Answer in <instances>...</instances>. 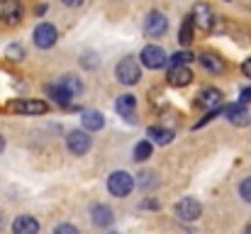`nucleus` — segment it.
Here are the masks:
<instances>
[{
  "instance_id": "28",
  "label": "nucleus",
  "mask_w": 251,
  "mask_h": 234,
  "mask_svg": "<svg viewBox=\"0 0 251 234\" xmlns=\"http://www.w3.org/2000/svg\"><path fill=\"white\" fill-rule=\"evenodd\" d=\"M242 71H244V76H247V78H251V56L244 61V64H242Z\"/></svg>"
},
{
  "instance_id": "15",
  "label": "nucleus",
  "mask_w": 251,
  "mask_h": 234,
  "mask_svg": "<svg viewBox=\"0 0 251 234\" xmlns=\"http://www.w3.org/2000/svg\"><path fill=\"white\" fill-rule=\"evenodd\" d=\"M12 234H39V222L32 215H20L12 222Z\"/></svg>"
},
{
  "instance_id": "4",
  "label": "nucleus",
  "mask_w": 251,
  "mask_h": 234,
  "mask_svg": "<svg viewBox=\"0 0 251 234\" xmlns=\"http://www.w3.org/2000/svg\"><path fill=\"white\" fill-rule=\"evenodd\" d=\"M7 110L20 112V115H44L49 110V105L44 100H34V98H22V100H12L7 105Z\"/></svg>"
},
{
  "instance_id": "21",
  "label": "nucleus",
  "mask_w": 251,
  "mask_h": 234,
  "mask_svg": "<svg viewBox=\"0 0 251 234\" xmlns=\"http://www.w3.org/2000/svg\"><path fill=\"white\" fill-rule=\"evenodd\" d=\"M61 85H64V90H66L71 98H78V95L83 93V83L76 76H64L61 78Z\"/></svg>"
},
{
  "instance_id": "14",
  "label": "nucleus",
  "mask_w": 251,
  "mask_h": 234,
  "mask_svg": "<svg viewBox=\"0 0 251 234\" xmlns=\"http://www.w3.org/2000/svg\"><path fill=\"white\" fill-rule=\"evenodd\" d=\"M115 110H117V115H122L127 122L129 120H134V110H137V98L134 95H129V93H125V95H120L117 98V103H115Z\"/></svg>"
},
{
  "instance_id": "29",
  "label": "nucleus",
  "mask_w": 251,
  "mask_h": 234,
  "mask_svg": "<svg viewBox=\"0 0 251 234\" xmlns=\"http://www.w3.org/2000/svg\"><path fill=\"white\" fill-rule=\"evenodd\" d=\"M244 103H251V88H244V90H242V105H244Z\"/></svg>"
},
{
  "instance_id": "3",
  "label": "nucleus",
  "mask_w": 251,
  "mask_h": 234,
  "mask_svg": "<svg viewBox=\"0 0 251 234\" xmlns=\"http://www.w3.org/2000/svg\"><path fill=\"white\" fill-rule=\"evenodd\" d=\"M32 39H34V44H37L39 49H51V47L59 42V32H56V27H54V25L42 22V25H37V27H34Z\"/></svg>"
},
{
  "instance_id": "17",
  "label": "nucleus",
  "mask_w": 251,
  "mask_h": 234,
  "mask_svg": "<svg viewBox=\"0 0 251 234\" xmlns=\"http://www.w3.org/2000/svg\"><path fill=\"white\" fill-rule=\"evenodd\" d=\"M200 64H202V69L207 74H225V69H227L225 59H220L217 54H202L200 56Z\"/></svg>"
},
{
  "instance_id": "19",
  "label": "nucleus",
  "mask_w": 251,
  "mask_h": 234,
  "mask_svg": "<svg viewBox=\"0 0 251 234\" xmlns=\"http://www.w3.org/2000/svg\"><path fill=\"white\" fill-rule=\"evenodd\" d=\"M47 95H51V98H54V103H56V105H61V107H66V105L71 103V95L64 90V85H61V83H49V85H47Z\"/></svg>"
},
{
  "instance_id": "18",
  "label": "nucleus",
  "mask_w": 251,
  "mask_h": 234,
  "mask_svg": "<svg viewBox=\"0 0 251 234\" xmlns=\"http://www.w3.org/2000/svg\"><path fill=\"white\" fill-rule=\"evenodd\" d=\"M81 120H83L85 132H98V130H102V125H105V117H102V112H98V110H85Z\"/></svg>"
},
{
  "instance_id": "27",
  "label": "nucleus",
  "mask_w": 251,
  "mask_h": 234,
  "mask_svg": "<svg viewBox=\"0 0 251 234\" xmlns=\"http://www.w3.org/2000/svg\"><path fill=\"white\" fill-rule=\"evenodd\" d=\"M54 234H78V230H76L74 225H69V222H64V225H59V227L54 230Z\"/></svg>"
},
{
  "instance_id": "24",
  "label": "nucleus",
  "mask_w": 251,
  "mask_h": 234,
  "mask_svg": "<svg viewBox=\"0 0 251 234\" xmlns=\"http://www.w3.org/2000/svg\"><path fill=\"white\" fill-rule=\"evenodd\" d=\"M168 61H171V66H188V64L193 61V54H188V52H176Z\"/></svg>"
},
{
  "instance_id": "23",
  "label": "nucleus",
  "mask_w": 251,
  "mask_h": 234,
  "mask_svg": "<svg viewBox=\"0 0 251 234\" xmlns=\"http://www.w3.org/2000/svg\"><path fill=\"white\" fill-rule=\"evenodd\" d=\"M151 152H154V149H151V142H139V144L134 147V158H137V161H147V158L151 156Z\"/></svg>"
},
{
  "instance_id": "30",
  "label": "nucleus",
  "mask_w": 251,
  "mask_h": 234,
  "mask_svg": "<svg viewBox=\"0 0 251 234\" xmlns=\"http://www.w3.org/2000/svg\"><path fill=\"white\" fill-rule=\"evenodd\" d=\"M2 152H5V137L0 134V154H2Z\"/></svg>"
},
{
  "instance_id": "26",
  "label": "nucleus",
  "mask_w": 251,
  "mask_h": 234,
  "mask_svg": "<svg viewBox=\"0 0 251 234\" xmlns=\"http://www.w3.org/2000/svg\"><path fill=\"white\" fill-rule=\"evenodd\" d=\"M239 195H242V200L251 203V178H244V181L239 183Z\"/></svg>"
},
{
  "instance_id": "7",
  "label": "nucleus",
  "mask_w": 251,
  "mask_h": 234,
  "mask_svg": "<svg viewBox=\"0 0 251 234\" xmlns=\"http://www.w3.org/2000/svg\"><path fill=\"white\" fill-rule=\"evenodd\" d=\"M66 147H69V152H71L74 156L88 154V149H90V137H88V132H83V130H74V132H69V137H66Z\"/></svg>"
},
{
  "instance_id": "20",
  "label": "nucleus",
  "mask_w": 251,
  "mask_h": 234,
  "mask_svg": "<svg viewBox=\"0 0 251 234\" xmlns=\"http://www.w3.org/2000/svg\"><path fill=\"white\" fill-rule=\"evenodd\" d=\"M149 137H151V142L154 144H161V147H166L173 142V132L168 130V127H149Z\"/></svg>"
},
{
  "instance_id": "12",
  "label": "nucleus",
  "mask_w": 251,
  "mask_h": 234,
  "mask_svg": "<svg viewBox=\"0 0 251 234\" xmlns=\"http://www.w3.org/2000/svg\"><path fill=\"white\" fill-rule=\"evenodd\" d=\"M190 20H193V25H198V27H202V29H210L212 27V10H210V5H205V2H198L195 7H193V15H190Z\"/></svg>"
},
{
  "instance_id": "11",
  "label": "nucleus",
  "mask_w": 251,
  "mask_h": 234,
  "mask_svg": "<svg viewBox=\"0 0 251 234\" xmlns=\"http://www.w3.org/2000/svg\"><path fill=\"white\" fill-rule=\"evenodd\" d=\"M225 115H227V120L232 122V125H237V127H247L251 122V115L249 110L242 105V103H234V105H227L225 107Z\"/></svg>"
},
{
  "instance_id": "9",
  "label": "nucleus",
  "mask_w": 251,
  "mask_h": 234,
  "mask_svg": "<svg viewBox=\"0 0 251 234\" xmlns=\"http://www.w3.org/2000/svg\"><path fill=\"white\" fill-rule=\"evenodd\" d=\"M166 29H168V20L161 12L151 10V12L147 15V20H144V32H147L149 37H161Z\"/></svg>"
},
{
  "instance_id": "2",
  "label": "nucleus",
  "mask_w": 251,
  "mask_h": 234,
  "mask_svg": "<svg viewBox=\"0 0 251 234\" xmlns=\"http://www.w3.org/2000/svg\"><path fill=\"white\" fill-rule=\"evenodd\" d=\"M134 188V178L127 173V171H115L110 173L107 178V190L115 195V198H127Z\"/></svg>"
},
{
  "instance_id": "25",
  "label": "nucleus",
  "mask_w": 251,
  "mask_h": 234,
  "mask_svg": "<svg viewBox=\"0 0 251 234\" xmlns=\"http://www.w3.org/2000/svg\"><path fill=\"white\" fill-rule=\"evenodd\" d=\"M5 54H7V59H12V61H22V59H25V49H22L20 44H10V47L5 49Z\"/></svg>"
},
{
  "instance_id": "13",
  "label": "nucleus",
  "mask_w": 251,
  "mask_h": 234,
  "mask_svg": "<svg viewBox=\"0 0 251 234\" xmlns=\"http://www.w3.org/2000/svg\"><path fill=\"white\" fill-rule=\"evenodd\" d=\"M166 80H168V85H176V88L188 85L193 80V71H190V66H171Z\"/></svg>"
},
{
  "instance_id": "16",
  "label": "nucleus",
  "mask_w": 251,
  "mask_h": 234,
  "mask_svg": "<svg viewBox=\"0 0 251 234\" xmlns=\"http://www.w3.org/2000/svg\"><path fill=\"white\" fill-rule=\"evenodd\" d=\"M112 210L107 208V205H93L90 208V220H93V225H98V227H107V225H112Z\"/></svg>"
},
{
  "instance_id": "1",
  "label": "nucleus",
  "mask_w": 251,
  "mask_h": 234,
  "mask_svg": "<svg viewBox=\"0 0 251 234\" xmlns=\"http://www.w3.org/2000/svg\"><path fill=\"white\" fill-rule=\"evenodd\" d=\"M115 76H117V80H120L122 85H134V83H139V78H142V66L137 64V59L125 56V59L117 64Z\"/></svg>"
},
{
  "instance_id": "5",
  "label": "nucleus",
  "mask_w": 251,
  "mask_h": 234,
  "mask_svg": "<svg viewBox=\"0 0 251 234\" xmlns=\"http://www.w3.org/2000/svg\"><path fill=\"white\" fill-rule=\"evenodd\" d=\"M139 59H142V64H144L147 69H151V71H156V69L166 66V61H168L166 52H164L161 47H156V44H149V47H144Z\"/></svg>"
},
{
  "instance_id": "22",
  "label": "nucleus",
  "mask_w": 251,
  "mask_h": 234,
  "mask_svg": "<svg viewBox=\"0 0 251 234\" xmlns=\"http://www.w3.org/2000/svg\"><path fill=\"white\" fill-rule=\"evenodd\" d=\"M193 20H190V15L183 20V25H180V32H178V42L183 44V47H190V42H193Z\"/></svg>"
},
{
  "instance_id": "31",
  "label": "nucleus",
  "mask_w": 251,
  "mask_h": 234,
  "mask_svg": "<svg viewBox=\"0 0 251 234\" xmlns=\"http://www.w3.org/2000/svg\"><path fill=\"white\" fill-rule=\"evenodd\" d=\"M244 234H251V225H249V227H247V232H244Z\"/></svg>"
},
{
  "instance_id": "10",
  "label": "nucleus",
  "mask_w": 251,
  "mask_h": 234,
  "mask_svg": "<svg viewBox=\"0 0 251 234\" xmlns=\"http://www.w3.org/2000/svg\"><path fill=\"white\" fill-rule=\"evenodd\" d=\"M0 20H2L5 25H10V27L20 25V22H22V5L15 2V0H5V2L0 5Z\"/></svg>"
},
{
  "instance_id": "8",
  "label": "nucleus",
  "mask_w": 251,
  "mask_h": 234,
  "mask_svg": "<svg viewBox=\"0 0 251 234\" xmlns=\"http://www.w3.org/2000/svg\"><path fill=\"white\" fill-rule=\"evenodd\" d=\"M222 100H225V95H222V90H217V88H205V90H200V95H198V105H200L202 110H207V112H217V107L222 105Z\"/></svg>"
},
{
  "instance_id": "6",
  "label": "nucleus",
  "mask_w": 251,
  "mask_h": 234,
  "mask_svg": "<svg viewBox=\"0 0 251 234\" xmlns=\"http://www.w3.org/2000/svg\"><path fill=\"white\" fill-rule=\"evenodd\" d=\"M176 215L185 222H195L200 215H202V205L195 200V198H183L176 203Z\"/></svg>"
}]
</instances>
